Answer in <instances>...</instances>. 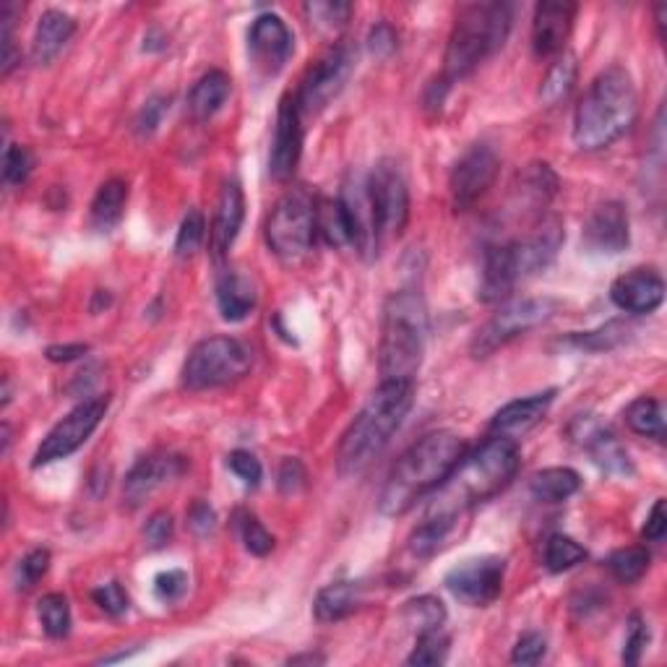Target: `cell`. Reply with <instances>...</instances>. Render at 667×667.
I'll list each match as a JSON object with an SVG mask.
<instances>
[{"label":"cell","mask_w":667,"mask_h":667,"mask_svg":"<svg viewBox=\"0 0 667 667\" xmlns=\"http://www.w3.org/2000/svg\"><path fill=\"white\" fill-rule=\"evenodd\" d=\"M362 592L366 584L362 581H334V584L323 586L316 594L313 613L321 623H336V620L347 618L349 613H355L362 603Z\"/></svg>","instance_id":"29"},{"label":"cell","mask_w":667,"mask_h":667,"mask_svg":"<svg viewBox=\"0 0 667 667\" xmlns=\"http://www.w3.org/2000/svg\"><path fill=\"white\" fill-rule=\"evenodd\" d=\"M415 402V383L381 381V386L368 396L366 407L349 422L336 452V470L345 478L360 474L371 467L375 457L392 444L394 433L407 420Z\"/></svg>","instance_id":"3"},{"label":"cell","mask_w":667,"mask_h":667,"mask_svg":"<svg viewBox=\"0 0 667 667\" xmlns=\"http://www.w3.org/2000/svg\"><path fill=\"white\" fill-rule=\"evenodd\" d=\"M459 519L452 517H425V521L412 532L409 538V551L418 558H431L433 553H439L446 545V540L452 538L454 527Z\"/></svg>","instance_id":"37"},{"label":"cell","mask_w":667,"mask_h":667,"mask_svg":"<svg viewBox=\"0 0 667 667\" xmlns=\"http://www.w3.org/2000/svg\"><path fill=\"white\" fill-rule=\"evenodd\" d=\"M104 412H108V396L84 399L82 405L71 409V412L45 435L42 444L37 446L35 459H32V467L52 465V461H61L78 452V448L87 444L89 435L97 431Z\"/></svg>","instance_id":"12"},{"label":"cell","mask_w":667,"mask_h":667,"mask_svg":"<svg viewBox=\"0 0 667 667\" xmlns=\"http://www.w3.org/2000/svg\"><path fill=\"white\" fill-rule=\"evenodd\" d=\"M405 623L409 629H415L418 633L422 631H433V629H444L446 623V605L441 603L439 597L433 594H422V597H415L405 603Z\"/></svg>","instance_id":"38"},{"label":"cell","mask_w":667,"mask_h":667,"mask_svg":"<svg viewBox=\"0 0 667 667\" xmlns=\"http://www.w3.org/2000/svg\"><path fill=\"white\" fill-rule=\"evenodd\" d=\"M125 201H128V186L123 181L112 177V181L102 183L89 209L91 227L99 230V233H108V230L115 227L123 217Z\"/></svg>","instance_id":"31"},{"label":"cell","mask_w":667,"mask_h":667,"mask_svg":"<svg viewBox=\"0 0 667 667\" xmlns=\"http://www.w3.org/2000/svg\"><path fill=\"white\" fill-rule=\"evenodd\" d=\"M584 246L592 254L618 256L629 248L631 230H629V211L620 201H605L586 217L584 222Z\"/></svg>","instance_id":"19"},{"label":"cell","mask_w":667,"mask_h":667,"mask_svg":"<svg viewBox=\"0 0 667 667\" xmlns=\"http://www.w3.org/2000/svg\"><path fill=\"white\" fill-rule=\"evenodd\" d=\"M50 569V551L45 547H35L26 556L18 560L16 566V586L18 590H32L39 579L45 577Z\"/></svg>","instance_id":"48"},{"label":"cell","mask_w":667,"mask_h":667,"mask_svg":"<svg viewBox=\"0 0 667 667\" xmlns=\"http://www.w3.org/2000/svg\"><path fill=\"white\" fill-rule=\"evenodd\" d=\"M339 203L345 209L349 233H353V248L358 250L366 261H373L381 250L379 230H375L373 203L368 194V173H349L345 186H342Z\"/></svg>","instance_id":"15"},{"label":"cell","mask_w":667,"mask_h":667,"mask_svg":"<svg viewBox=\"0 0 667 667\" xmlns=\"http://www.w3.org/2000/svg\"><path fill=\"white\" fill-rule=\"evenodd\" d=\"M506 579V560L498 556H478L461 560L446 573V590L470 607H485L498 600Z\"/></svg>","instance_id":"13"},{"label":"cell","mask_w":667,"mask_h":667,"mask_svg":"<svg viewBox=\"0 0 667 667\" xmlns=\"http://www.w3.org/2000/svg\"><path fill=\"white\" fill-rule=\"evenodd\" d=\"M586 558V551L569 534H551L545 543V569L564 573L579 566Z\"/></svg>","instance_id":"42"},{"label":"cell","mask_w":667,"mask_h":667,"mask_svg":"<svg viewBox=\"0 0 667 667\" xmlns=\"http://www.w3.org/2000/svg\"><path fill=\"white\" fill-rule=\"evenodd\" d=\"M235 519H237V532H240V540H243V545H246L248 553L263 558L274 551V538L269 534L267 527H263L261 521L254 517V514L237 511Z\"/></svg>","instance_id":"45"},{"label":"cell","mask_w":667,"mask_h":667,"mask_svg":"<svg viewBox=\"0 0 667 667\" xmlns=\"http://www.w3.org/2000/svg\"><path fill=\"white\" fill-rule=\"evenodd\" d=\"M650 551L644 545H633V547H620V551L613 553L607 558V569H610L613 577L623 584H633L639 581L650 569Z\"/></svg>","instance_id":"41"},{"label":"cell","mask_w":667,"mask_h":667,"mask_svg":"<svg viewBox=\"0 0 667 667\" xmlns=\"http://www.w3.org/2000/svg\"><path fill=\"white\" fill-rule=\"evenodd\" d=\"M230 76L220 69H211L194 84L188 95V112L190 118L198 123L209 121L214 118L217 112L222 110V104L227 102L230 97Z\"/></svg>","instance_id":"30"},{"label":"cell","mask_w":667,"mask_h":667,"mask_svg":"<svg viewBox=\"0 0 667 667\" xmlns=\"http://www.w3.org/2000/svg\"><path fill=\"white\" fill-rule=\"evenodd\" d=\"M214 521H217L214 508H211L209 504H203V501H196V504L190 506L188 527L196 534H209L211 530H214Z\"/></svg>","instance_id":"59"},{"label":"cell","mask_w":667,"mask_h":667,"mask_svg":"<svg viewBox=\"0 0 667 667\" xmlns=\"http://www.w3.org/2000/svg\"><path fill=\"white\" fill-rule=\"evenodd\" d=\"M448 637L441 629L418 633L412 655L407 657V665H444L448 659Z\"/></svg>","instance_id":"44"},{"label":"cell","mask_w":667,"mask_h":667,"mask_svg":"<svg viewBox=\"0 0 667 667\" xmlns=\"http://www.w3.org/2000/svg\"><path fill=\"white\" fill-rule=\"evenodd\" d=\"M302 155V125H300V108L297 99L285 95L276 112L274 138H272V155H269V175L274 181H289L297 170Z\"/></svg>","instance_id":"18"},{"label":"cell","mask_w":667,"mask_h":667,"mask_svg":"<svg viewBox=\"0 0 667 667\" xmlns=\"http://www.w3.org/2000/svg\"><path fill=\"white\" fill-rule=\"evenodd\" d=\"M545 652H547V642L543 633L530 631L519 639L517 646H514L511 663L514 665H538L540 659L545 657Z\"/></svg>","instance_id":"52"},{"label":"cell","mask_w":667,"mask_h":667,"mask_svg":"<svg viewBox=\"0 0 667 667\" xmlns=\"http://www.w3.org/2000/svg\"><path fill=\"white\" fill-rule=\"evenodd\" d=\"M316 235V198L308 190H287L276 201L267 220V243L282 261H297L313 248Z\"/></svg>","instance_id":"8"},{"label":"cell","mask_w":667,"mask_h":667,"mask_svg":"<svg viewBox=\"0 0 667 667\" xmlns=\"http://www.w3.org/2000/svg\"><path fill=\"white\" fill-rule=\"evenodd\" d=\"M203 235H207V222H203V214L198 209H190L188 214L183 217L181 230H177V237H175L177 259H190V256L201 248Z\"/></svg>","instance_id":"46"},{"label":"cell","mask_w":667,"mask_h":667,"mask_svg":"<svg viewBox=\"0 0 667 667\" xmlns=\"http://www.w3.org/2000/svg\"><path fill=\"white\" fill-rule=\"evenodd\" d=\"M355 69V50L347 42H336L326 55H321L319 61L308 69L306 78H302L300 91H297V108L300 115H319L321 110L329 108L332 99L339 97V91L345 89Z\"/></svg>","instance_id":"11"},{"label":"cell","mask_w":667,"mask_h":667,"mask_svg":"<svg viewBox=\"0 0 667 667\" xmlns=\"http://www.w3.org/2000/svg\"><path fill=\"white\" fill-rule=\"evenodd\" d=\"M368 194H371L375 230L383 246V240L405 233L409 220V188L399 164L392 160L375 164L368 173Z\"/></svg>","instance_id":"10"},{"label":"cell","mask_w":667,"mask_h":667,"mask_svg":"<svg viewBox=\"0 0 667 667\" xmlns=\"http://www.w3.org/2000/svg\"><path fill=\"white\" fill-rule=\"evenodd\" d=\"M170 110V97L168 95H151L144 108L136 115V131L138 136H151L162 125V118Z\"/></svg>","instance_id":"49"},{"label":"cell","mask_w":667,"mask_h":667,"mask_svg":"<svg viewBox=\"0 0 667 667\" xmlns=\"http://www.w3.org/2000/svg\"><path fill=\"white\" fill-rule=\"evenodd\" d=\"M569 433L571 439L590 454L600 470H605L607 474H618V478H629L633 472L631 457L623 448V444L607 431L603 422L594 420L592 415H586V418L581 415V418L573 420Z\"/></svg>","instance_id":"17"},{"label":"cell","mask_w":667,"mask_h":667,"mask_svg":"<svg viewBox=\"0 0 667 667\" xmlns=\"http://www.w3.org/2000/svg\"><path fill=\"white\" fill-rule=\"evenodd\" d=\"M243 220H246V196H243L240 183L233 177V181H224L220 201H217L214 222H211V250H214V259L227 256L237 233H240Z\"/></svg>","instance_id":"24"},{"label":"cell","mask_w":667,"mask_h":667,"mask_svg":"<svg viewBox=\"0 0 667 667\" xmlns=\"http://www.w3.org/2000/svg\"><path fill=\"white\" fill-rule=\"evenodd\" d=\"M37 616L42 623V631L50 639H63L71 631V605L61 592L45 594L37 603Z\"/></svg>","instance_id":"40"},{"label":"cell","mask_w":667,"mask_h":667,"mask_svg":"<svg viewBox=\"0 0 667 667\" xmlns=\"http://www.w3.org/2000/svg\"><path fill=\"white\" fill-rule=\"evenodd\" d=\"M74 32H76L74 16L55 9L45 11L37 22L35 39H32V61L37 65H48L50 61H55L58 52H61L65 45H69V39L74 37Z\"/></svg>","instance_id":"27"},{"label":"cell","mask_w":667,"mask_h":667,"mask_svg":"<svg viewBox=\"0 0 667 667\" xmlns=\"http://www.w3.org/2000/svg\"><path fill=\"white\" fill-rule=\"evenodd\" d=\"M306 467H302L300 459H285L280 467V480H276V485H280V491L285 495H295L300 493L302 487H306Z\"/></svg>","instance_id":"56"},{"label":"cell","mask_w":667,"mask_h":667,"mask_svg":"<svg viewBox=\"0 0 667 667\" xmlns=\"http://www.w3.org/2000/svg\"><path fill=\"white\" fill-rule=\"evenodd\" d=\"M308 22L316 26L319 32H326V35H336L349 22L353 16V5L339 3V0H313V3H306Z\"/></svg>","instance_id":"43"},{"label":"cell","mask_w":667,"mask_h":667,"mask_svg":"<svg viewBox=\"0 0 667 667\" xmlns=\"http://www.w3.org/2000/svg\"><path fill=\"white\" fill-rule=\"evenodd\" d=\"M553 399H556V392H543V394H532L527 399L508 402L506 407H501L498 412L493 415L491 431L495 435H506V439L517 441L519 435H524L527 431H532L540 420L545 418L547 409H551Z\"/></svg>","instance_id":"25"},{"label":"cell","mask_w":667,"mask_h":667,"mask_svg":"<svg viewBox=\"0 0 667 667\" xmlns=\"http://www.w3.org/2000/svg\"><path fill=\"white\" fill-rule=\"evenodd\" d=\"M316 230L329 246H353V233H349V222L339 198H323L316 203Z\"/></svg>","instance_id":"33"},{"label":"cell","mask_w":667,"mask_h":667,"mask_svg":"<svg viewBox=\"0 0 667 667\" xmlns=\"http://www.w3.org/2000/svg\"><path fill=\"white\" fill-rule=\"evenodd\" d=\"M498 177V157L487 144H474L454 164L448 188H452V203L457 211L472 209L482 196L491 190Z\"/></svg>","instance_id":"14"},{"label":"cell","mask_w":667,"mask_h":667,"mask_svg":"<svg viewBox=\"0 0 667 667\" xmlns=\"http://www.w3.org/2000/svg\"><path fill=\"white\" fill-rule=\"evenodd\" d=\"M519 444L506 435H493L474 448L470 457H461L454 472L435 491L428 517L461 519L474 504L498 495L519 470Z\"/></svg>","instance_id":"1"},{"label":"cell","mask_w":667,"mask_h":667,"mask_svg":"<svg viewBox=\"0 0 667 667\" xmlns=\"http://www.w3.org/2000/svg\"><path fill=\"white\" fill-rule=\"evenodd\" d=\"M227 467L235 472V478H240L248 487H256L263 478L261 461L256 459L250 452H243V448H237V452L230 454Z\"/></svg>","instance_id":"53"},{"label":"cell","mask_w":667,"mask_h":667,"mask_svg":"<svg viewBox=\"0 0 667 667\" xmlns=\"http://www.w3.org/2000/svg\"><path fill=\"white\" fill-rule=\"evenodd\" d=\"M517 261H514L511 243H501L485 250V263H482L480 280V300L482 302H501L514 293L519 285Z\"/></svg>","instance_id":"26"},{"label":"cell","mask_w":667,"mask_h":667,"mask_svg":"<svg viewBox=\"0 0 667 667\" xmlns=\"http://www.w3.org/2000/svg\"><path fill=\"white\" fill-rule=\"evenodd\" d=\"M173 517H170L168 511H157L151 514L147 519V524H144V543H147L151 551H160L173 540Z\"/></svg>","instance_id":"51"},{"label":"cell","mask_w":667,"mask_h":667,"mask_svg":"<svg viewBox=\"0 0 667 667\" xmlns=\"http://www.w3.org/2000/svg\"><path fill=\"white\" fill-rule=\"evenodd\" d=\"M368 50H371V55L375 58H388L396 50V32L392 24L381 22L375 24L371 32H368Z\"/></svg>","instance_id":"57"},{"label":"cell","mask_w":667,"mask_h":667,"mask_svg":"<svg viewBox=\"0 0 667 667\" xmlns=\"http://www.w3.org/2000/svg\"><path fill=\"white\" fill-rule=\"evenodd\" d=\"M35 168V157L22 144H9L3 155V183L5 186H22Z\"/></svg>","instance_id":"47"},{"label":"cell","mask_w":667,"mask_h":667,"mask_svg":"<svg viewBox=\"0 0 667 667\" xmlns=\"http://www.w3.org/2000/svg\"><path fill=\"white\" fill-rule=\"evenodd\" d=\"M514 24L511 3H470L457 13L452 37L446 45L444 74L441 78L452 87L472 74L482 61L504 48Z\"/></svg>","instance_id":"6"},{"label":"cell","mask_w":667,"mask_h":667,"mask_svg":"<svg viewBox=\"0 0 667 667\" xmlns=\"http://www.w3.org/2000/svg\"><path fill=\"white\" fill-rule=\"evenodd\" d=\"M631 326L626 321H610L605 326L594 329V332H573L566 336V347L584 349V353H607V349H616L629 339Z\"/></svg>","instance_id":"36"},{"label":"cell","mask_w":667,"mask_h":667,"mask_svg":"<svg viewBox=\"0 0 667 667\" xmlns=\"http://www.w3.org/2000/svg\"><path fill=\"white\" fill-rule=\"evenodd\" d=\"M188 590V573L181 569H170L157 573L155 579V594L162 600V603H173V600L181 597L183 592Z\"/></svg>","instance_id":"55"},{"label":"cell","mask_w":667,"mask_h":667,"mask_svg":"<svg viewBox=\"0 0 667 667\" xmlns=\"http://www.w3.org/2000/svg\"><path fill=\"white\" fill-rule=\"evenodd\" d=\"M573 84H577V58L564 52V55L547 69L543 87H540V102H543L545 108L564 102V99L571 95Z\"/></svg>","instance_id":"34"},{"label":"cell","mask_w":667,"mask_h":667,"mask_svg":"<svg viewBox=\"0 0 667 667\" xmlns=\"http://www.w3.org/2000/svg\"><path fill=\"white\" fill-rule=\"evenodd\" d=\"M91 600H95L108 616H123V613L128 610V594H125V590L118 584V581L97 586V590L91 592Z\"/></svg>","instance_id":"54"},{"label":"cell","mask_w":667,"mask_h":667,"mask_svg":"<svg viewBox=\"0 0 667 667\" xmlns=\"http://www.w3.org/2000/svg\"><path fill=\"white\" fill-rule=\"evenodd\" d=\"M646 644H650V626L644 623L642 616H631L629 631H626V642H623V663L637 665L644 655Z\"/></svg>","instance_id":"50"},{"label":"cell","mask_w":667,"mask_h":667,"mask_svg":"<svg viewBox=\"0 0 667 667\" xmlns=\"http://www.w3.org/2000/svg\"><path fill=\"white\" fill-rule=\"evenodd\" d=\"M566 233L564 222L558 217H545L538 227L532 230L524 240H514V261H517L519 280L545 272L553 261H556L560 246H564Z\"/></svg>","instance_id":"20"},{"label":"cell","mask_w":667,"mask_h":667,"mask_svg":"<svg viewBox=\"0 0 667 667\" xmlns=\"http://www.w3.org/2000/svg\"><path fill=\"white\" fill-rule=\"evenodd\" d=\"M254 368V353L235 336H209L190 349L183 362V386L190 392L230 386L246 379Z\"/></svg>","instance_id":"7"},{"label":"cell","mask_w":667,"mask_h":667,"mask_svg":"<svg viewBox=\"0 0 667 667\" xmlns=\"http://www.w3.org/2000/svg\"><path fill=\"white\" fill-rule=\"evenodd\" d=\"M186 472V459L175 454H151L138 459L123 482V501L131 508L141 506L157 487L168 485L170 480L181 478Z\"/></svg>","instance_id":"21"},{"label":"cell","mask_w":667,"mask_h":667,"mask_svg":"<svg viewBox=\"0 0 667 667\" xmlns=\"http://www.w3.org/2000/svg\"><path fill=\"white\" fill-rule=\"evenodd\" d=\"M665 532H667V511H665V498H659L657 504L652 506L650 517H646L642 538L650 540V543H659V540H665Z\"/></svg>","instance_id":"58"},{"label":"cell","mask_w":667,"mask_h":667,"mask_svg":"<svg viewBox=\"0 0 667 667\" xmlns=\"http://www.w3.org/2000/svg\"><path fill=\"white\" fill-rule=\"evenodd\" d=\"M577 3H566V0H545L534 9L532 18V48L538 58L558 55L564 50L566 39L573 29V18H577Z\"/></svg>","instance_id":"22"},{"label":"cell","mask_w":667,"mask_h":667,"mask_svg":"<svg viewBox=\"0 0 667 667\" xmlns=\"http://www.w3.org/2000/svg\"><path fill=\"white\" fill-rule=\"evenodd\" d=\"M579 487H581V478L577 470H571V467H547V470L532 474L530 480L532 495L538 501H545V504L569 501Z\"/></svg>","instance_id":"32"},{"label":"cell","mask_w":667,"mask_h":667,"mask_svg":"<svg viewBox=\"0 0 667 667\" xmlns=\"http://www.w3.org/2000/svg\"><path fill=\"white\" fill-rule=\"evenodd\" d=\"M289 663L297 665V663H323V657H316V655H302V657H293Z\"/></svg>","instance_id":"61"},{"label":"cell","mask_w":667,"mask_h":667,"mask_svg":"<svg viewBox=\"0 0 667 667\" xmlns=\"http://www.w3.org/2000/svg\"><path fill=\"white\" fill-rule=\"evenodd\" d=\"M610 300L620 310L633 316L655 313L665 300V280L655 269H633V272L618 276L610 287Z\"/></svg>","instance_id":"23"},{"label":"cell","mask_w":667,"mask_h":667,"mask_svg":"<svg viewBox=\"0 0 667 667\" xmlns=\"http://www.w3.org/2000/svg\"><path fill=\"white\" fill-rule=\"evenodd\" d=\"M558 188V177L551 170V164H530V170H527L524 177H521V196H524V201L530 203L532 209L547 207V201H551L553 196H556Z\"/></svg>","instance_id":"39"},{"label":"cell","mask_w":667,"mask_h":667,"mask_svg":"<svg viewBox=\"0 0 667 667\" xmlns=\"http://www.w3.org/2000/svg\"><path fill=\"white\" fill-rule=\"evenodd\" d=\"M465 457V441L452 431H435L402 454L379 495L383 517H405L418 501L444 482Z\"/></svg>","instance_id":"2"},{"label":"cell","mask_w":667,"mask_h":667,"mask_svg":"<svg viewBox=\"0 0 667 667\" xmlns=\"http://www.w3.org/2000/svg\"><path fill=\"white\" fill-rule=\"evenodd\" d=\"M428 332H431V319L418 289H399L388 295L383 306L379 347L381 381L415 383L425 355Z\"/></svg>","instance_id":"5"},{"label":"cell","mask_w":667,"mask_h":667,"mask_svg":"<svg viewBox=\"0 0 667 667\" xmlns=\"http://www.w3.org/2000/svg\"><path fill=\"white\" fill-rule=\"evenodd\" d=\"M217 306H220L224 321H246L256 308V289L248 276L233 272V269L222 272L220 280H217Z\"/></svg>","instance_id":"28"},{"label":"cell","mask_w":667,"mask_h":667,"mask_svg":"<svg viewBox=\"0 0 667 667\" xmlns=\"http://www.w3.org/2000/svg\"><path fill=\"white\" fill-rule=\"evenodd\" d=\"M293 32L276 13H261L248 32V52L256 71L263 76H276L293 55Z\"/></svg>","instance_id":"16"},{"label":"cell","mask_w":667,"mask_h":667,"mask_svg":"<svg viewBox=\"0 0 667 667\" xmlns=\"http://www.w3.org/2000/svg\"><path fill=\"white\" fill-rule=\"evenodd\" d=\"M639 115L633 78L623 65H610L581 97L573 112V144L584 151H600L616 144Z\"/></svg>","instance_id":"4"},{"label":"cell","mask_w":667,"mask_h":667,"mask_svg":"<svg viewBox=\"0 0 667 667\" xmlns=\"http://www.w3.org/2000/svg\"><path fill=\"white\" fill-rule=\"evenodd\" d=\"M558 308L560 302L553 300V297H521V300L504 302L498 313H493V319L474 334L470 347L472 358H491L495 349L506 347L517 336L540 326V323L551 321Z\"/></svg>","instance_id":"9"},{"label":"cell","mask_w":667,"mask_h":667,"mask_svg":"<svg viewBox=\"0 0 667 667\" xmlns=\"http://www.w3.org/2000/svg\"><path fill=\"white\" fill-rule=\"evenodd\" d=\"M626 425L637 435L663 441L665 439V409L663 402L650 399V396H639L626 409Z\"/></svg>","instance_id":"35"},{"label":"cell","mask_w":667,"mask_h":667,"mask_svg":"<svg viewBox=\"0 0 667 667\" xmlns=\"http://www.w3.org/2000/svg\"><path fill=\"white\" fill-rule=\"evenodd\" d=\"M89 353V345H52L48 347V360L50 362H71L84 358Z\"/></svg>","instance_id":"60"}]
</instances>
